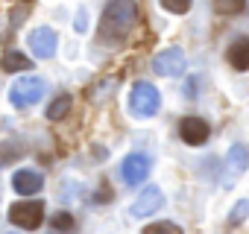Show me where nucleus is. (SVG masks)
I'll return each instance as SVG.
<instances>
[{
  "label": "nucleus",
  "mask_w": 249,
  "mask_h": 234,
  "mask_svg": "<svg viewBox=\"0 0 249 234\" xmlns=\"http://www.w3.org/2000/svg\"><path fill=\"white\" fill-rule=\"evenodd\" d=\"M138 9L132 0H111V3L103 9V21H100V35L106 41H123L132 27H135Z\"/></svg>",
  "instance_id": "nucleus-1"
},
{
  "label": "nucleus",
  "mask_w": 249,
  "mask_h": 234,
  "mask_svg": "<svg viewBox=\"0 0 249 234\" xmlns=\"http://www.w3.org/2000/svg\"><path fill=\"white\" fill-rule=\"evenodd\" d=\"M161 105V94L156 85L150 82H135L132 85V94H129V111L135 117H153Z\"/></svg>",
  "instance_id": "nucleus-2"
},
{
  "label": "nucleus",
  "mask_w": 249,
  "mask_h": 234,
  "mask_svg": "<svg viewBox=\"0 0 249 234\" xmlns=\"http://www.w3.org/2000/svg\"><path fill=\"white\" fill-rule=\"evenodd\" d=\"M44 91H47L44 79H38V76H24V79H18V82L12 85L9 100H12L15 108H30V105H36V102L44 97Z\"/></svg>",
  "instance_id": "nucleus-3"
},
{
  "label": "nucleus",
  "mask_w": 249,
  "mask_h": 234,
  "mask_svg": "<svg viewBox=\"0 0 249 234\" xmlns=\"http://www.w3.org/2000/svg\"><path fill=\"white\" fill-rule=\"evenodd\" d=\"M9 219L18 225V228H38L41 219H44V202H15L9 208Z\"/></svg>",
  "instance_id": "nucleus-4"
},
{
  "label": "nucleus",
  "mask_w": 249,
  "mask_h": 234,
  "mask_svg": "<svg viewBox=\"0 0 249 234\" xmlns=\"http://www.w3.org/2000/svg\"><path fill=\"white\" fill-rule=\"evenodd\" d=\"M150 170H153V161L144 152H132V155L123 158V164H120V176H123L126 184H141L150 176Z\"/></svg>",
  "instance_id": "nucleus-5"
},
{
  "label": "nucleus",
  "mask_w": 249,
  "mask_h": 234,
  "mask_svg": "<svg viewBox=\"0 0 249 234\" xmlns=\"http://www.w3.org/2000/svg\"><path fill=\"white\" fill-rule=\"evenodd\" d=\"M153 67H156V73H161V76H182V73H185V53H182L179 47L161 50V53L153 59Z\"/></svg>",
  "instance_id": "nucleus-6"
},
{
  "label": "nucleus",
  "mask_w": 249,
  "mask_h": 234,
  "mask_svg": "<svg viewBox=\"0 0 249 234\" xmlns=\"http://www.w3.org/2000/svg\"><path fill=\"white\" fill-rule=\"evenodd\" d=\"M56 47H59V41H56V33L50 27H38L30 33V50L36 59H53Z\"/></svg>",
  "instance_id": "nucleus-7"
},
{
  "label": "nucleus",
  "mask_w": 249,
  "mask_h": 234,
  "mask_svg": "<svg viewBox=\"0 0 249 234\" xmlns=\"http://www.w3.org/2000/svg\"><path fill=\"white\" fill-rule=\"evenodd\" d=\"M179 135H182V141L185 144H191V147H199V144H205L208 141V123L202 120V117H182V123H179Z\"/></svg>",
  "instance_id": "nucleus-8"
},
{
  "label": "nucleus",
  "mask_w": 249,
  "mask_h": 234,
  "mask_svg": "<svg viewBox=\"0 0 249 234\" xmlns=\"http://www.w3.org/2000/svg\"><path fill=\"white\" fill-rule=\"evenodd\" d=\"M164 205V193L159 187H147L135 202H132V217H150L153 211H159Z\"/></svg>",
  "instance_id": "nucleus-9"
},
{
  "label": "nucleus",
  "mask_w": 249,
  "mask_h": 234,
  "mask_svg": "<svg viewBox=\"0 0 249 234\" xmlns=\"http://www.w3.org/2000/svg\"><path fill=\"white\" fill-rule=\"evenodd\" d=\"M41 184H44V179H41L36 170H18V173L12 176V187H15L18 193H24V196L38 193V190H41Z\"/></svg>",
  "instance_id": "nucleus-10"
},
{
  "label": "nucleus",
  "mask_w": 249,
  "mask_h": 234,
  "mask_svg": "<svg viewBox=\"0 0 249 234\" xmlns=\"http://www.w3.org/2000/svg\"><path fill=\"white\" fill-rule=\"evenodd\" d=\"M226 59L234 70H249V38L231 41V47L226 50Z\"/></svg>",
  "instance_id": "nucleus-11"
},
{
  "label": "nucleus",
  "mask_w": 249,
  "mask_h": 234,
  "mask_svg": "<svg viewBox=\"0 0 249 234\" xmlns=\"http://www.w3.org/2000/svg\"><path fill=\"white\" fill-rule=\"evenodd\" d=\"M229 173L231 176H240L243 170H246V164H249V152H246V147L243 144H234L231 150H229Z\"/></svg>",
  "instance_id": "nucleus-12"
},
{
  "label": "nucleus",
  "mask_w": 249,
  "mask_h": 234,
  "mask_svg": "<svg viewBox=\"0 0 249 234\" xmlns=\"http://www.w3.org/2000/svg\"><path fill=\"white\" fill-rule=\"evenodd\" d=\"M30 67H33V62H30L24 53H18V50H6V53H3V70H6V73L30 70Z\"/></svg>",
  "instance_id": "nucleus-13"
},
{
  "label": "nucleus",
  "mask_w": 249,
  "mask_h": 234,
  "mask_svg": "<svg viewBox=\"0 0 249 234\" xmlns=\"http://www.w3.org/2000/svg\"><path fill=\"white\" fill-rule=\"evenodd\" d=\"M71 105H73L71 94H62V97H56V100L50 102V108H47V117H50V120H62V117L71 111Z\"/></svg>",
  "instance_id": "nucleus-14"
},
{
  "label": "nucleus",
  "mask_w": 249,
  "mask_h": 234,
  "mask_svg": "<svg viewBox=\"0 0 249 234\" xmlns=\"http://www.w3.org/2000/svg\"><path fill=\"white\" fill-rule=\"evenodd\" d=\"M246 9V0H214V12L220 15H237Z\"/></svg>",
  "instance_id": "nucleus-15"
},
{
  "label": "nucleus",
  "mask_w": 249,
  "mask_h": 234,
  "mask_svg": "<svg viewBox=\"0 0 249 234\" xmlns=\"http://www.w3.org/2000/svg\"><path fill=\"white\" fill-rule=\"evenodd\" d=\"M141 234H182V228H179L176 222H153V225H147Z\"/></svg>",
  "instance_id": "nucleus-16"
},
{
  "label": "nucleus",
  "mask_w": 249,
  "mask_h": 234,
  "mask_svg": "<svg viewBox=\"0 0 249 234\" xmlns=\"http://www.w3.org/2000/svg\"><path fill=\"white\" fill-rule=\"evenodd\" d=\"M191 3H194V0H161V6H164L167 12H173V15L191 12Z\"/></svg>",
  "instance_id": "nucleus-17"
},
{
  "label": "nucleus",
  "mask_w": 249,
  "mask_h": 234,
  "mask_svg": "<svg viewBox=\"0 0 249 234\" xmlns=\"http://www.w3.org/2000/svg\"><path fill=\"white\" fill-rule=\"evenodd\" d=\"M246 214H249V199H240V202L231 208L229 222H231V225H237V222H243V219H246Z\"/></svg>",
  "instance_id": "nucleus-18"
},
{
  "label": "nucleus",
  "mask_w": 249,
  "mask_h": 234,
  "mask_svg": "<svg viewBox=\"0 0 249 234\" xmlns=\"http://www.w3.org/2000/svg\"><path fill=\"white\" fill-rule=\"evenodd\" d=\"M53 228H56V231H71V228H73V217H71L68 211H59V214L53 217Z\"/></svg>",
  "instance_id": "nucleus-19"
},
{
  "label": "nucleus",
  "mask_w": 249,
  "mask_h": 234,
  "mask_svg": "<svg viewBox=\"0 0 249 234\" xmlns=\"http://www.w3.org/2000/svg\"><path fill=\"white\" fill-rule=\"evenodd\" d=\"M73 27H76V33H85V30H88V12H85V9L76 12V24H73Z\"/></svg>",
  "instance_id": "nucleus-20"
}]
</instances>
